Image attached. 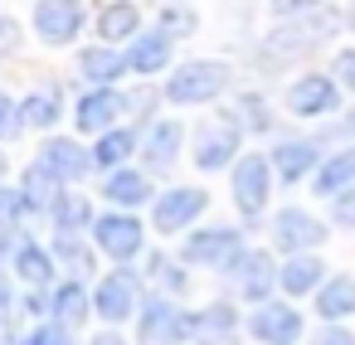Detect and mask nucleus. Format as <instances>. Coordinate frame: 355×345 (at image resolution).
I'll list each match as a JSON object with an SVG mask.
<instances>
[{"instance_id":"7c9ffc66","label":"nucleus","mask_w":355,"mask_h":345,"mask_svg":"<svg viewBox=\"0 0 355 345\" xmlns=\"http://www.w3.org/2000/svg\"><path fill=\"white\" fill-rule=\"evenodd\" d=\"M20 117H25V127L30 132H54L59 127V117H64V93L59 88H30L25 98H20Z\"/></svg>"},{"instance_id":"cd10ccee","label":"nucleus","mask_w":355,"mask_h":345,"mask_svg":"<svg viewBox=\"0 0 355 345\" xmlns=\"http://www.w3.org/2000/svg\"><path fill=\"white\" fill-rule=\"evenodd\" d=\"M44 219L54 224V233H88L93 219H98V209H93L88 195H78V190H59Z\"/></svg>"},{"instance_id":"f257e3e1","label":"nucleus","mask_w":355,"mask_h":345,"mask_svg":"<svg viewBox=\"0 0 355 345\" xmlns=\"http://www.w3.org/2000/svg\"><path fill=\"white\" fill-rule=\"evenodd\" d=\"M336 25H345V15H336L331 6H321L311 15H297V20H277L258 44V64L263 69H287V64L306 59L311 49H321L336 35Z\"/></svg>"},{"instance_id":"864d4df0","label":"nucleus","mask_w":355,"mask_h":345,"mask_svg":"<svg viewBox=\"0 0 355 345\" xmlns=\"http://www.w3.org/2000/svg\"><path fill=\"white\" fill-rule=\"evenodd\" d=\"M345 30H355V0L345 6Z\"/></svg>"},{"instance_id":"ea45409f","label":"nucleus","mask_w":355,"mask_h":345,"mask_svg":"<svg viewBox=\"0 0 355 345\" xmlns=\"http://www.w3.org/2000/svg\"><path fill=\"white\" fill-rule=\"evenodd\" d=\"M25 132V117H20V98H10L6 88H0V146L15 141Z\"/></svg>"},{"instance_id":"5fc2aeb1","label":"nucleus","mask_w":355,"mask_h":345,"mask_svg":"<svg viewBox=\"0 0 355 345\" xmlns=\"http://www.w3.org/2000/svg\"><path fill=\"white\" fill-rule=\"evenodd\" d=\"M6 170H10V156H6V151H0V180H6Z\"/></svg>"},{"instance_id":"4468645a","label":"nucleus","mask_w":355,"mask_h":345,"mask_svg":"<svg viewBox=\"0 0 355 345\" xmlns=\"http://www.w3.org/2000/svg\"><path fill=\"white\" fill-rule=\"evenodd\" d=\"M302 330H306L302 311H297L292 301H282V297L258 301V306H253V316H248V335H253L258 345H297V340H302Z\"/></svg>"},{"instance_id":"0eeeda50","label":"nucleus","mask_w":355,"mask_h":345,"mask_svg":"<svg viewBox=\"0 0 355 345\" xmlns=\"http://www.w3.org/2000/svg\"><path fill=\"white\" fill-rule=\"evenodd\" d=\"M340 83L331 78V73H321V69H306V73H297L292 83H287V93H282V107L297 117V122H326V117H336L340 112Z\"/></svg>"},{"instance_id":"f3484780","label":"nucleus","mask_w":355,"mask_h":345,"mask_svg":"<svg viewBox=\"0 0 355 345\" xmlns=\"http://www.w3.org/2000/svg\"><path fill=\"white\" fill-rule=\"evenodd\" d=\"M224 277H234V287H239V297H243L248 306H258V301H268V297L277 292V263H272V253H263V248H243Z\"/></svg>"},{"instance_id":"de8ad7c7","label":"nucleus","mask_w":355,"mask_h":345,"mask_svg":"<svg viewBox=\"0 0 355 345\" xmlns=\"http://www.w3.org/2000/svg\"><path fill=\"white\" fill-rule=\"evenodd\" d=\"M15 282H10V267H0V316H10L15 311Z\"/></svg>"},{"instance_id":"49530a36","label":"nucleus","mask_w":355,"mask_h":345,"mask_svg":"<svg viewBox=\"0 0 355 345\" xmlns=\"http://www.w3.org/2000/svg\"><path fill=\"white\" fill-rule=\"evenodd\" d=\"M311 345H355V330H345L340 321H326V326H321V335H316Z\"/></svg>"},{"instance_id":"a878e982","label":"nucleus","mask_w":355,"mask_h":345,"mask_svg":"<svg viewBox=\"0 0 355 345\" xmlns=\"http://www.w3.org/2000/svg\"><path fill=\"white\" fill-rule=\"evenodd\" d=\"M326 277H331V272H326V263H321L316 253H292V258H282V267H277V292H282V297H311Z\"/></svg>"},{"instance_id":"c85d7f7f","label":"nucleus","mask_w":355,"mask_h":345,"mask_svg":"<svg viewBox=\"0 0 355 345\" xmlns=\"http://www.w3.org/2000/svg\"><path fill=\"white\" fill-rule=\"evenodd\" d=\"M49 253H54V263L69 272V277H93V267H98V248H93V238L88 233H54L49 238Z\"/></svg>"},{"instance_id":"aec40b11","label":"nucleus","mask_w":355,"mask_h":345,"mask_svg":"<svg viewBox=\"0 0 355 345\" xmlns=\"http://www.w3.org/2000/svg\"><path fill=\"white\" fill-rule=\"evenodd\" d=\"M73 69H78V78L88 83V88H122V78H127V54L117 49V44H88V49H78V59H73Z\"/></svg>"},{"instance_id":"473e14b6","label":"nucleus","mask_w":355,"mask_h":345,"mask_svg":"<svg viewBox=\"0 0 355 345\" xmlns=\"http://www.w3.org/2000/svg\"><path fill=\"white\" fill-rule=\"evenodd\" d=\"M229 117L243 127V136L253 132V136H263V132H272L277 127V117H272V107H268V98L263 93H239L234 98V107H229Z\"/></svg>"},{"instance_id":"b1692460","label":"nucleus","mask_w":355,"mask_h":345,"mask_svg":"<svg viewBox=\"0 0 355 345\" xmlns=\"http://www.w3.org/2000/svg\"><path fill=\"white\" fill-rule=\"evenodd\" d=\"M88 316H93V292H88L78 277H64V282H54V287H49V321H59V326L78 330Z\"/></svg>"},{"instance_id":"4be33fe9","label":"nucleus","mask_w":355,"mask_h":345,"mask_svg":"<svg viewBox=\"0 0 355 345\" xmlns=\"http://www.w3.org/2000/svg\"><path fill=\"white\" fill-rule=\"evenodd\" d=\"M137 146H141V127L137 122H117V127H107L103 136H93V166L107 175V170H117V166H132L137 161Z\"/></svg>"},{"instance_id":"58836bf2","label":"nucleus","mask_w":355,"mask_h":345,"mask_svg":"<svg viewBox=\"0 0 355 345\" xmlns=\"http://www.w3.org/2000/svg\"><path fill=\"white\" fill-rule=\"evenodd\" d=\"M20 345H73V330L59 321H35L30 330H20Z\"/></svg>"},{"instance_id":"7ed1b4c3","label":"nucleus","mask_w":355,"mask_h":345,"mask_svg":"<svg viewBox=\"0 0 355 345\" xmlns=\"http://www.w3.org/2000/svg\"><path fill=\"white\" fill-rule=\"evenodd\" d=\"M137 335H141V345H190L200 335V326H195V311H185L175 297L146 292L137 306Z\"/></svg>"},{"instance_id":"ddd939ff","label":"nucleus","mask_w":355,"mask_h":345,"mask_svg":"<svg viewBox=\"0 0 355 345\" xmlns=\"http://www.w3.org/2000/svg\"><path fill=\"white\" fill-rule=\"evenodd\" d=\"M185 151V122L175 117H156L151 127H141V146H137V166L146 175H171L175 161Z\"/></svg>"},{"instance_id":"39448f33","label":"nucleus","mask_w":355,"mask_h":345,"mask_svg":"<svg viewBox=\"0 0 355 345\" xmlns=\"http://www.w3.org/2000/svg\"><path fill=\"white\" fill-rule=\"evenodd\" d=\"M272 185H277V175H272L268 151H243V156L229 166V195H234V209H239L248 224L263 219V209H268V200H272Z\"/></svg>"},{"instance_id":"5701e85b","label":"nucleus","mask_w":355,"mask_h":345,"mask_svg":"<svg viewBox=\"0 0 355 345\" xmlns=\"http://www.w3.org/2000/svg\"><path fill=\"white\" fill-rule=\"evenodd\" d=\"M146 25H141V6L137 0H107V6L93 15V35L103 39V44H127V39H137Z\"/></svg>"},{"instance_id":"bb28decb","label":"nucleus","mask_w":355,"mask_h":345,"mask_svg":"<svg viewBox=\"0 0 355 345\" xmlns=\"http://www.w3.org/2000/svg\"><path fill=\"white\" fill-rule=\"evenodd\" d=\"M306 185H311L316 200H331V195L350 190V185H355V146H336V151H326L321 166H316V175H311Z\"/></svg>"},{"instance_id":"dca6fc26","label":"nucleus","mask_w":355,"mask_h":345,"mask_svg":"<svg viewBox=\"0 0 355 345\" xmlns=\"http://www.w3.org/2000/svg\"><path fill=\"white\" fill-rule=\"evenodd\" d=\"M122 117H127V93L122 88H83L78 103H73V127L83 136H103Z\"/></svg>"},{"instance_id":"e433bc0d","label":"nucleus","mask_w":355,"mask_h":345,"mask_svg":"<svg viewBox=\"0 0 355 345\" xmlns=\"http://www.w3.org/2000/svg\"><path fill=\"white\" fill-rule=\"evenodd\" d=\"M25 219H35V209H30L25 190H20V185H6V180H0V229H20Z\"/></svg>"},{"instance_id":"20e7f679","label":"nucleus","mask_w":355,"mask_h":345,"mask_svg":"<svg viewBox=\"0 0 355 345\" xmlns=\"http://www.w3.org/2000/svg\"><path fill=\"white\" fill-rule=\"evenodd\" d=\"M239 156H243V127L229 117V107L214 112V117H205V122L190 132V161H195V170L219 175V170H229Z\"/></svg>"},{"instance_id":"09e8293b","label":"nucleus","mask_w":355,"mask_h":345,"mask_svg":"<svg viewBox=\"0 0 355 345\" xmlns=\"http://www.w3.org/2000/svg\"><path fill=\"white\" fill-rule=\"evenodd\" d=\"M20 229H0V267H10V258H15V248H20Z\"/></svg>"},{"instance_id":"9b49d317","label":"nucleus","mask_w":355,"mask_h":345,"mask_svg":"<svg viewBox=\"0 0 355 345\" xmlns=\"http://www.w3.org/2000/svg\"><path fill=\"white\" fill-rule=\"evenodd\" d=\"M137 306H141V277L127 263H117L112 272L98 277V287H93V316H103L107 326H122V321L137 316Z\"/></svg>"},{"instance_id":"6ab92c4d","label":"nucleus","mask_w":355,"mask_h":345,"mask_svg":"<svg viewBox=\"0 0 355 345\" xmlns=\"http://www.w3.org/2000/svg\"><path fill=\"white\" fill-rule=\"evenodd\" d=\"M321 156H326V151H321L311 136H282V141L268 151L272 175H277L282 185H302V180H311L316 166H321Z\"/></svg>"},{"instance_id":"f8f14e48","label":"nucleus","mask_w":355,"mask_h":345,"mask_svg":"<svg viewBox=\"0 0 355 345\" xmlns=\"http://www.w3.org/2000/svg\"><path fill=\"white\" fill-rule=\"evenodd\" d=\"M175 44H180V39H171L161 25H146L137 39H127V44H122V54H127V73H132V78H141V83H151V78L171 73V69H175Z\"/></svg>"},{"instance_id":"a211bd4d","label":"nucleus","mask_w":355,"mask_h":345,"mask_svg":"<svg viewBox=\"0 0 355 345\" xmlns=\"http://www.w3.org/2000/svg\"><path fill=\"white\" fill-rule=\"evenodd\" d=\"M35 161H44L64 185H78V180H88L98 170L93 166V146H83L78 136H44V146H40Z\"/></svg>"},{"instance_id":"6e6552de","label":"nucleus","mask_w":355,"mask_h":345,"mask_svg":"<svg viewBox=\"0 0 355 345\" xmlns=\"http://www.w3.org/2000/svg\"><path fill=\"white\" fill-rule=\"evenodd\" d=\"M30 30H35V39L49 44V49L78 44L83 30H88V0H35Z\"/></svg>"},{"instance_id":"a18cd8bd","label":"nucleus","mask_w":355,"mask_h":345,"mask_svg":"<svg viewBox=\"0 0 355 345\" xmlns=\"http://www.w3.org/2000/svg\"><path fill=\"white\" fill-rule=\"evenodd\" d=\"M326 0H268V10L277 15V20H297V15H311V10H321Z\"/></svg>"},{"instance_id":"4c0bfd02","label":"nucleus","mask_w":355,"mask_h":345,"mask_svg":"<svg viewBox=\"0 0 355 345\" xmlns=\"http://www.w3.org/2000/svg\"><path fill=\"white\" fill-rule=\"evenodd\" d=\"M161 103H166L161 88H151V83H146V88H132V93H127V117H137V127H151Z\"/></svg>"},{"instance_id":"412c9836","label":"nucleus","mask_w":355,"mask_h":345,"mask_svg":"<svg viewBox=\"0 0 355 345\" xmlns=\"http://www.w3.org/2000/svg\"><path fill=\"white\" fill-rule=\"evenodd\" d=\"M103 200L112 209H141V204L156 200V185H151V175L141 166H117V170L103 175Z\"/></svg>"},{"instance_id":"423d86ee","label":"nucleus","mask_w":355,"mask_h":345,"mask_svg":"<svg viewBox=\"0 0 355 345\" xmlns=\"http://www.w3.org/2000/svg\"><path fill=\"white\" fill-rule=\"evenodd\" d=\"M243 229L234 224H205V229H185V243H180V263L185 267H209V272H229L234 258L243 253Z\"/></svg>"},{"instance_id":"2f4dec72","label":"nucleus","mask_w":355,"mask_h":345,"mask_svg":"<svg viewBox=\"0 0 355 345\" xmlns=\"http://www.w3.org/2000/svg\"><path fill=\"white\" fill-rule=\"evenodd\" d=\"M20 190H25V200H30V209L35 214H49V204H54V195L59 190H69L44 161H30L25 170H20Z\"/></svg>"},{"instance_id":"393cba45","label":"nucleus","mask_w":355,"mask_h":345,"mask_svg":"<svg viewBox=\"0 0 355 345\" xmlns=\"http://www.w3.org/2000/svg\"><path fill=\"white\" fill-rule=\"evenodd\" d=\"M10 277H20L25 287H54V282H59V263H54V253H49L44 243L20 238V248H15V258H10Z\"/></svg>"},{"instance_id":"603ef678","label":"nucleus","mask_w":355,"mask_h":345,"mask_svg":"<svg viewBox=\"0 0 355 345\" xmlns=\"http://www.w3.org/2000/svg\"><path fill=\"white\" fill-rule=\"evenodd\" d=\"M0 345H20V330H15V326H6V330H0Z\"/></svg>"},{"instance_id":"c03bdc74","label":"nucleus","mask_w":355,"mask_h":345,"mask_svg":"<svg viewBox=\"0 0 355 345\" xmlns=\"http://www.w3.org/2000/svg\"><path fill=\"white\" fill-rule=\"evenodd\" d=\"M20 44H25V30H20V20L0 10V59H10V54H20Z\"/></svg>"},{"instance_id":"a19ab883","label":"nucleus","mask_w":355,"mask_h":345,"mask_svg":"<svg viewBox=\"0 0 355 345\" xmlns=\"http://www.w3.org/2000/svg\"><path fill=\"white\" fill-rule=\"evenodd\" d=\"M336 83H340V93H355V44H345V49H336L331 54V69H326Z\"/></svg>"},{"instance_id":"c9c22d12","label":"nucleus","mask_w":355,"mask_h":345,"mask_svg":"<svg viewBox=\"0 0 355 345\" xmlns=\"http://www.w3.org/2000/svg\"><path fill=\"white\" fill-rule=\"evenodd\" d=\"M239 321H243V316H239V306H234V301H209V306H200V311H195L200 335H234V330H239ZM200 335H195V340H200Z\"/></svg>"},{"instance_id":"72a5a7b5","label":"nucleus","mask_w":355,"mask_h":345,"mask_svg":"<svg viewBox=\"0 0 355 345\" xmlns=\"http://www.w3.org/2000/svg\"><path fill=\"white\" fill-rule=\"evenodd\" d=\"M146 282H156L166 297H185V292H190V272H185V263L171 258V253H146Z\"/></svg>"},{"instance_id":"79ce46f5","label":"nucleus","mask_w":355,"mask_h":345,"mask_svg":"<svg viewBox=\"0 0 355 345\" xmlns=\"http://www.w3.org/2000/svg\"><path fill=\"white\" fill-rule=\"evenodd\" d=\"M326 204H331V224H336V229H345V233H355V185H350V190H340V195H331Z\"/></svg>"},{"instance_id":"8fccbe9b","label":"nucleus","mask_w":355,"mask_h":345,"mask_svg":"<svg viewBox=\"0 0 355 345\" xmlns=\"http://www.w3.org/2000/svg\"><path fill=\"white\" fill-rule=\"evenodd\" d=\"M88 345H127V340H122V335H117V330H103V335H93V340H88Z\"/></svg>"},{"instance_id":"2eb2a0df","label":"nucleus","mask_w":355,"mask_h":345,"mask_svg":"<svg viewBox=\"0 0 355 345\" xmlns=\"http://www.w3.org/2000/svg\"><path fill=\"white\" fill-rule=\"evenodd\" d=\"M326 224L311 214V209H302V204H287V209H277L272 214V248H282L287 258L292 253H316L321 243H326Z\"/></svg>"},{"instance_id":"1a4fd4ad","label":"nucleus","mask_w":355,"mask_h":345,"mask_svg":"<svg viewBox=\"0 0 355 345\" xmlns=\"http://www.w3.org/2000/svg\"><path fill=\"white\" fill-rule=\"evenodd\" d=\"M88 238H93V248H98L103 258L132 263V258H141V248H146V224L137 219V209H107V214L93 219Z\"/></svg>"},{"instance_id":"f704fd0d","label":"nucleus","mask_w":355,"mask_h":345,"mask_svg":"<svg viewBox=\"0 0 355 345\" xmlns=\"http://www.w3.org/2000/svg\"><path fill=\"white\" fill-rule=\"evenodd\" d=\"M156 25L171 39H190V35H200V10L190 6V0H166V6L156 10Z\"/></svg>"},{"instance_id":"9d476101","label":"nucleus","mask_w":355,"mask_h":345,"mask_svg":"<svg viewBox=\"0 0 355 345\" xmlns=\"http://www.w3.org/2000/svg\"><path fill=\"white\" fill-rule=\"evenodd\" d=\"M209 209V190H200V185H171V190H156V200H151V229L156 233H185V229H195V219Z\"/></svg>"},{"instance_id":"37998d69","label":"nucleus","mask_w":355,"mask_h":345,"mask_svg":"<svg viewBox=\"0 0 355 345\" xmlns=\"http://www.w3.org/2000/svg\"><path fill=\"white\" fill-rule=\"evenodd\" d=\"M15 311L30 316V321H49V287H25V297L15 301Z\"/></svg>"},{"instance_id":"c756f323","label":"nucleus","mask_w":355,"mask_h":345,"mask_svg":"<svg viewBox=\"0 0 355 345\" xmlns=\"http://www.w3.org/2000/svg\"><path fill=\"white\" fill-rule=\"evenodd\" d=\"M311 297H316V316H321V321H345V316H355V277H350V272H331Z\"/></svg>"},{"instance_id":"3c124183","label":"nucleus","mask_w":355,"mask_h":345,"mask_svg":"<svg viewBox=\"0 0 355 345\" xmlns=\"http://www.w3.org/2000/svg\"><path fill=\"white\" fill-rule=\"evenodd\" d=\"M190 345H234V335H200V340H190Z\"/></svg>"},{"instance_id":"f03ea898","label":"nucleus","mask_w":355,"mask_h":345,"mask_svg":"<svg viewBox=\"0 0 355 345\" xmlns=\"http://www.w3.org/2000/svg\"><path fill=\"white\" fill-rule=\"evenodd\" d=\"M229 88H234V69L224 59H185L166 73L161 98L171 107H214Z\"/></svg>"}]
</instances>
